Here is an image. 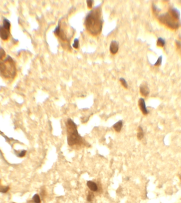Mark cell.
I'll list each match as a JSON object with an SVG mask.
<instances>
[{
    "label": "cell",
    "mask_w": 181,
    "mask_h": 203,
    "mask_svg": "<svg viewBox=\"0 0 181 203\" xmlns=\"http://www.w3.org/2000/svg\"><path fill=\"white\" fill-rule=\"evenodd\" d=\"M103 23L102 9L101 5H98L87 14L85 17L84 25L89 33L95 36L101 32Z\"/></svg>",
    "instance_id": "1"
},
{
    "label": "cell",
    "mask_w": 181,
    "mask_h": 203,
    "mask_svg": "<svg viewBox=\"0 0 181 203\" xmlns=\"http://www.w3.org/2000/svg\"><path fill=\"white\" fill-rule=\"evenodd\" d=\"M67 137V140L70 147L79 145L83 143L82 137L78 132V126L72 118H68L66 123Z\"/></svg>",
    "instance_id": "2"
},
{
    "label": "cell",
    "mask_w": 181,
    "mask_h": 203,
    "mask_svg": "<svg viewBox=\"0 0 181 203\" xmlns=\"http://www.w3.org/2000/svg\"><path fill=\"white\" fill-rule=\"evenodd\" d=\"M17 74L16 65L14 60L9 55L0 59V75L6 79H12Z\"/></svg>",
    "instance_id": "3"
},
{
    "label": "cell",
    "mask_w": 181,
    "mask_h": 203,
    "mask_svg": "<svg viewBox=\"0 0 181 203\" xmlns=\"http://www.w3.org/2000/svg\"><path fill=\"white\" fill-rule=\"evenodd\" d=\"M158 20L171 29H178L180 26V20L175 18L169 12L159 15Z\"/></svg>",
    "instance_id": "4"
},
{
    "label": "cell",
    "mask_w": 181,
    "mask_h": 203,
    "mask_svg": "<svg viewBox=\"0 0 181 203\" xmlns=\"http://www.w3.org/2000/svg\"><path fill=\"white\" fill-rule=\"evenodd\" d=\"M11 24L9 20L4 19L3 21V25L0 26V38L3 40L8 39L10 34Z\"/></svg>",
    "instance_id": "5"
},
{
    "label": "cell",
    "mask_w": 181,
    "mask_h": 203,
    "mask_svg": "<svg viewBox=\"0 0 181 203\" xmlns=\"http://www.w3.org/2000/svg\"><path fill=\"white\" fill-rule=\"evenodd\" d=\"M54 33L55 34L56 36L58 37L63 42H65L67 44L70 43V39L67 37L66 34L65 33L64 30L62 28L60 21H59L57 26L54 30Z\"/></svg>",
    "instance_id": "6"
},
{
    "label": "cell",
    "mask_w": 181,
    "mask_h": 203,
    "mask_svg": "<svg viewBox=\"0 0 181 203\" xmlns=\"http://www.w3.org/2000/svg\"><path fill=\"white\" fill-rule=\"evenodd\" d=\"M138 105L143 114L146 115L149 114V111H148L147 108L146 107L145 101L143 98H141L138 101Z\"/></svg>",
    "instance_id": "7"
},
{
    "label": "cell",
    "mask_w": 181,
    "mask_h": 203,
    "mask_svg": "<svg viewBox=\"0 0 181 203\" xmlns=\"http://www.w3.org/2000/svg\"><path fill=\"white\" fill-rule=\"evenodd\" d=\"M119 49V44L118 41L115 40L112 41L110 44V51L112 55L116 54L118 52Z\"/></svg>",
    "instance_id": "8"
},
{
    "label": "cell",
    "mask_w": 181,
    "mask_h": 203,
    "mask_svg": "<svg viewBox=\"0 0 181 203\" xmlns=\"http://www.w3.org/2000/svg\"><path fill=\"white\" fill-rule=\"evenodd\" d=\"M86 185L88 186L89 189L92 192H97L99 190L98 185L94 181H87Z\"/></svg>",
    "instance_id": "9"
},
{
    "label": "cell",
    "mask_w": 181,
    "mask_h": 203,
    "mask_svg": "<svg viewBox=\"0 0 181 203\" xmlns=\"http://www.w3.org/2000/svg\"><path fill=\"white\" fill-rule=\"evenodd\" d=\"M140 93L142 96L147 97L149 94V89L146 84H141L140 86Z\"/></svg>",
    "instance_id": "10"
},
{
    "label": "cell",
    "mask_w": 181,
    "mask_h": 203,
    "mask_svg": "<svg viewBox=\"0 0 181 203\" xmlns=\"http://www.w3.org/2000/svg\"><path fill=\"white\" fill-rule=\"evenodd\" d=\"M123 126V122L122 120H119L116 122L113 126V128L117 132H120L122 129Z\"/></svg>",
    "instance_id": "11"
},
{
    "label": "cell",
    "mask_w": 181,
    "mask_h": 203,
    "mask_svg": "<svg viewBox=\"0 0 181 203\" xmlns=\"http://www.w3.org/2000/svg\"><path fill=\"white\" fill-rule=\"evenodd\" d=\"M137 138L139 140H142L144 137V132L143 128L139 126L138 128V133H137Z\"/></svg>",
    "instance_id": "12"
},
{
    "label": "cell",
    "mask_w": 181,
    "mask_h": 203,
    "mask_svg": "<svg viewBox=\"0 0 181 203\" xmlns=\"http://www.w3.org/2000/svg\"><path fill=\"white\" fill-rule=\"evenodd\" d=\"M157 46L159 47H164L165 45V40L162 38H158L157 41Z\"/></svg>",
    "instance_id": "13"
},
{
    "label": "cell",
    "mask_w": 181,
    "mask_h": 203,
    "mask_svg": "<svg viewBox=\"0 0 181 203\" xmlns=\"http://www.w3.org/2000/svg\"><path fill=\"white\" fill-rule=\"evenodd\" d=\"M33 203H41L40 197L38 194H35L32 197Z\"/></svg>",
    "instance_id": "14"
},
{
    "label": "cell",
    "mask_w": 181,
    "mask_h": 203,
    "mask_svg": "<svg viewBox=\"0 0 181 203\" xmlns=\"http://www.w3.org/2000/svg\"><path fill=\"white\" fill-rule=\"evenodd\" d=\"M119 80H120V81L121 82V83L122 86H123L125 88L128 89V84L127 81H126V79H125V78H123L121 77L120 78Z\"/></svg>",
    "instance_id": "15"
},
{
    "label": "cell",
    "mask_w": 181,
    "mask_h": 203,
    "mask_svg": "<svg viewBox=\"0 0 181 203\" xmlns=\"http://www.w3.org/2000/svg\"><path fill=\"white\" fill-rule=\"evenodd\" d=\"M94 194L92 192H89L88 196H87V200L89 202H92L93 200H94Z\"/></svg>",
    "instance_id": "16"
},
{
    "label": "cell",
    "mask_w": 181,
    "mask_h": 203,
    "mask_svg": "<svg viewBox=\"0 0 181 203\" xmlns=\"http://www.w3.org/2000/svg\"><path fill=\"white\" fill-rule=\"evenodd\" d=\"M79 46H80V44H79V40H78V39L75 38L74 39V43L73 44V48L76 49H78L79 48Z\"/></svg>",
    "instance_id": "17"
},
{
    "label": "cell",
    "mask_w": 181,
    "mask_h": 203,
    "mask_svg": "<svg viewBox=\"0 0 181 203\" xmlns=\"http://www.w3.org/2000/svg\"><path fill=\"white\" fill-rule=\"evenodd\" d=\"M152 10L153 11L154 14L156 15H157L158 14L159 11H160V10L159 9L158 7H157V6H156L155 4H153L152 6Z\"/></svg>",
    "instance_id": "18"
},
{
    "label": "cell",
    "mask_w": 181,
    "mask_h": 203,
    "mask_svg": "<svg viewBox=\"0 0 181 203\" xmlns=\"http://www.w3.org/2000/svg\"><path fill=\"white\" fill-rule=\"evenodd\" d=\"M162 59H163V57H162V56L159 57V58H158L157 60L156 61L155 63L154 64L155 66L159 67L160 65H161L162 63Z\"/></svg>",
    "instance_id": "19"
},
{
    "label": "cell",
    "mask_w": 181,
    "mask_h": 203,
    "mask_svg": "<svg viewBox=\"0 0 181 203\" xmlns=\"http://www.w3.org/2000/svg\"><path fill=\"white\" fill-rule=\"evenodd\" d=\"M5 57V52L3 48L0 47V59H3Z\"/></svg>",
    "instance_id": "20"
},
{
    "label": "cell",
    "mask_w": 181,
    "mask_h": 203,
    "mask_svg": "<svg viewBox=\"0 0 181 203\" xmlns=\"http://www.w3.org/2000/svg\"><path fill=\"white\" fill-rule=\"evenodd\" d=\"M9 189V187H3L2 186H0V192L2 193H5L7 192Z\"/></svg>",
    "instance_id": "21"
},
{
    "label": "cell",
    "mask_w": 181,
    "mask_h": 203,
    "mask_svg": "<svg viewBox=\"0 0 181 203\" xmlns=\"http://www.w3.org/2000/svg\"><path fill=\"white\" fill-rule=\"evenodd\" d=\"M94 2V1L93 0H87L86 3H87V6L89 9H92V8L93 3Z\"/></svg>",
    "instance_id": "22"
},
{
    "label": "cell",
    "mask_w": 181,
    "mask_h": 203,
    "mask_svg": "<svg viewBox=\"0 0 181 203\" xmlns=\"http://www.w3.org/2000/svg\"><path fill=\"white\" fill-rule=\"evenodd\" d=\"M26 151L25 150H23L21 152H20L18 154V156L19 157H23L25 155H26Z\"/></svg>",
    "instance_id": "23"
},
{
    "label": "cell",
    "mask_w": 181,
    "mask_h": 203,
    "mask_svg": "<svg viewBox=\"0 0 181 203\" xmlns=\"http://www.w3.org/2000/svg\"><path fill=\"white\" fill-rule=\"evenodd\" d=\"M176 47L178 49H181V42L180 41L176 40Z\"/></svg>",
    "instance_id": "24"
}]
</instances>
